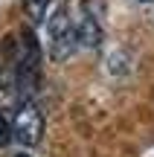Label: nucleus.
I'll return each instance as SVG.
<instances>
[{
    "mask_svg": "<svg viewBox=\"0 0 154 157\" xmlns=\"http://www.w3.org/2000/svg\"><path fill=\"white\" fill-rule=\"evenodd\" d=\"M47 35H50V56H52V61H67V58L79 50V35H76L73 15H70L67 6H58L55 9L50 26H47Z\"/></svg>",
    "mask_w": 154,
    "mask_h": 157,
    "instance_id": "obj_1",
    "label": "nucleus"
},
{
    "mask_svg": "<svg viewBox=\"0 0 154 157\" xmlns=\"http://www.w3.org/2000/svg\"><path fill=\"white\" fill-rule=\"evenodd\" d=\"M44 128H47L44 111L32 99H21L15 117H12V134H15V140L23 143V146H38L44 140Z\"/></svg>",
    "mask_w": 154,
    "mask_h": 157,
    "instance_id": "obj_2",
    "label": "nucleus"
},
{
    "mask_svg": "<svg viewBox=\"0 0 154 157\" xmlns=\"http://www.w3.org/2000/svg\"><path fill=\"white\" fill-rule=\"evenodd\" d=\"M73 26H76V35H79V47L93 50V47L102 44V35H105L102 23H99V17L87 6H79V12L73 15Z\"/></svg>",
    "mask_w": 154,
    "mask_h": 157,
    "instance_id": "obj_3",
    "label": "nucleus"
},
{
    "mask_svg": "<svg viewBox=\"0 0 154 157\" xmlns=\"http://www.w3.org/2000/svg\"><path fill=\"white\" fill-rule=\"evenodd\" d=\"M50 3H52V0H23V12H26V17H29L32 26L44 23L47 12H50Z\"/></svg>",
    "mask_w": 154,
    "mask_h": 157,
    "instance_id": "obj_4",
    "label": "nucleus"
},
{
    "mask_svg": "<svg viewBox=\"0 0 154 157\" xmlns=\"http://www.w3.org/2000/svg\"><path fill=\"white\" fill-rule=\"evenodd\" d=\"M12 140H15V134H12V119H6V113L0 111V148L9 146Z\"/></svg>",
    "mask_w": 154,
    "mask_h": 157,
    "instance_id": "obj_5",
    "label": "nucleus"
},
{
    "mask_svg": "<svg viewBox=\"0 0 154 157\" xmlns=\"http://www.w3.org/2000/svg\"><path fill=\"white\" fill-rule=\"evenodd\" d=\"M140 3H154V0H140Z\"/></svg>",
    "mask_w": 154,
    "mask_h": 157,
    "instance_id": "obj_6",
    "label": "nucleus"
},
{
    "mask_svg": "<svg viewBox=\"0 0 154 157\" xmlns=\"http://www.w3.org/2000/svg\"><path fill=\"white\" fill-rule=\"evenodd\" d=\"M15 157H29V154H15Z\"/></svg>",
    "mask_w": 154,
    "mask_h": 157,
    "instance_id": "obj_7",
    "label": "nucleus"
}]
</instances>
